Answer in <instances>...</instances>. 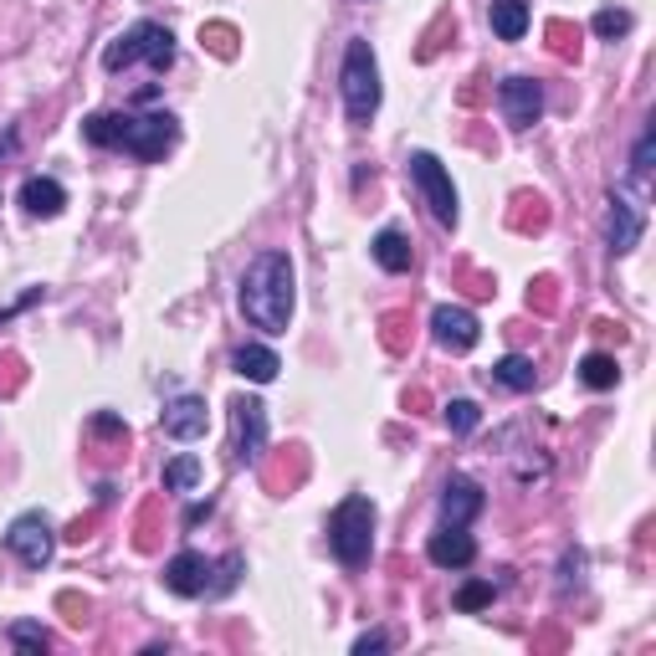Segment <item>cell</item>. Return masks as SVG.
Returning a JSON list of instances; mask_svg holds the SVG:
<instances>
[{"mask_svg": "<svg viewBox=\"0 0 656 656\" xmlns=\"http://www.w3.org/2000/svg\"><path fill=\"white\" fill-rule=\"evenodd\" d=\"M231 365H236V374H241V380H252V385H272L277 370H283V359H277L267 344H241Z\"/></svg>", "mask_w": 656, "mask_h": 656, "instance_id": "2e32d148", "label": "cell"}, {"mask_svg": "<svg viewBox=\"0 0 656 656\" xmlns=\"http://www.w3.org/2000/svg\"><path fill=\"white\" fill-rule=\"evenodd\" d=\"M231 452L241 467H257L267 452V405L262 401H231Z\"/></svg>", "mask_w": 656, "mask_h": 656, "instance_id": "52a82bcc", "label": "cell"}, {"mask_svg": "<svg viewBox=\"0 0 656 656\" xmlns=\"http://www.w3.org/2000/svg\"><path fill=\"white\" fill-rule=\"evenodd\" d=\"M477 421H482V410L472 401H452L446 405V426H452L456 437H467V431H477Z\"/></svg>", "mask_w": 656, "mask_h": 656, "instance_id": "d4e9b609", "label": "cell"}, {"mask_svg": "<svg viewBox=\"0 0 656 656\" xmlns=\"http://www.w3.org/2000/svg\"><path fill=\"white\" fill-rule=\"evenodd\" d=\"M338 93H344V114H349L354 123H370L374 108H380V62H374V47L365 36H354L349 47H344Z\"/></svg>", "mask_w": 656, "mask_h": 656, "instance_id": "3957f363", "label": "cell"}, {"mask_svg": "<svg viewBox=\"0 0 656 656\" xmlns=\"http://www.w3.org/2000/svg\"><path fill=\"white\" fill-rule=\"evenodd\" d=\"M5 549H11L26 570H41V564H51L57 534H51V523L41 518V513H21V518L5 528Z\"/></svg>", "mask_w": 656, "mask_h": 656, "instance_id": "ba28073f", "label": "cell"}, {"mask_svg": "<svg viewBox=\"0 0 656 656\" xmlns=\"http://www.w3.org/2000/svg\"><path fill=\"white\" fill-rule=\"evenodd\" d=\"M498 103H503V118L513 129H534L544 114V87L534 83V77H508V83L498 87Z\"/></svg>", "mask_w": 656, "mask_h": 656, "instance_id": "30bf717a", "label": "cell"}, {"mask_svg": "<svg viewBox=\"0 0 656 656\" xmlns=\"http://www.w3.org/2000/svg\"><path fill=\"white\" fill-rule=\"evenodd\" d=\"M390 636H380V631H370V636H359L354 641V656H370V652H385Z\"/></svg>", "mask_w": 656, "mask_h": 656, "instance_id": "83f0119b", "label": "cell"}, {"mask_svg": "<svg viewBox=\"0 0 656 656\" xmlns=\"http://www.w3.org/2000/svg\"><path fill=\"white\" fill-rule=\"evenodd\" d=\"M205 426H211L205 395H175V401L165 405V437L195 441V437H205Z\"/></svg>", "mask_w": 656, "mask_h": 656, "instance_id": "5bb4252c", "label": "cell"}, {"mask_svg": "<svg viewBox=\"0 0 656 656\" xmlns=\"http://www.w3.org/2000/svg\"><path fill=\"white\" fill-rule=\"evenodd\" d=\"M431 329H437L441 349H452V354L477 349V338H482V323H477V313H467V308H456V303H441L437 313H431Z\"/></svg>", "mask_w": 656, "mask_h": 656, "instance_id": "9c48e42d", "label": "cell"}, {"mask_svg": "<svg viewBox=\"0 0 656 656\" xmlns=\"http://www.w3.org/2000/svg\"><path fill=\"white\" fill-rule=\"evenodd\" d=\"M298 303V272L287 252H257L252 267L241 272V313L262 334H287Z\"/></svg>", "mask_w": 656, "mask_h": 656, "instance_id": "6da1fadb", "label": "cell"}, {"mask_svg": "<svg viewBox=\"0 0 656 656\" xmlns=\"http://www.w3.org/2000/svg\"><path fill=\"white\" fill-rule=\"evenodd\" d=\"M129 62H150L154 72H165L169 62H175V36H169V26H159V21H139V26H129L114 47L103 51V68L108 72L129 68Z\"/></svg>", "mask_w": 656, "mask_h": 656, "instance_id": "5b68a950", "label": "cell"}, {"mask_svg": "<svg viewBox=\"0 0 656 656\" xmlns=\"http://www.w3.org/2000/svg\"><path fill=\"white\" fill-rule=\"evenodd\" d=\"M492 380L508 390H534V380H539V370H534V359H523V354H503L498 365H492Z\"/></svg>", "mask_w": 656, "mask_h": 656, "instance_id": "ffe728a7", "label": "cell"}, {"mask_svg": "<svg viewBox=\"0 0 656 656\" xmlns=\"http://www.w3.org/2000/svg\"><path fill=\"white\" fill-rule=\"evenodd\" d=\"M329 549H334V559L344 564V570H359L365 559H370L374 549V503L370 498H344V503L334 508V518H329Z\"/></svg>", "mask_w": 656, "mask_h": 656, "instance_id": "277c9868", "label": "cell"}, {"mask_svg": "<svg viewBox=\"0 0 656 656\" xmlns=\"http://www.w3.org/2000/svg\"><path fill=\"white\" fill-rule=\"evenodd\" d=\"M21 205L32 211V216H41V220H51V216H62V205H68V190L57 186V180H26L21 186Z\"/></svg>", "mask_w": 656, "mask_h": 656, "instance_id": "e0dca14e", "label": "cell"}, {"mask_svg": "<svg viewBox=\"0 0 656 656\" xmlns=\"http://www.w3.org/2000/svg\"><path fill=\"white\" fill-rule=\"evenodd\" d=\"M11 646H21V652H47L51 636L36 621H16V625H11Z\"/></svg>", "mask_w": 656, "mask_h": 656, "instance_id": "cb8c5ba5", "label": "cell"}, {"mask_svg": "<svg viewBox=\"0 0 656 656\" xmlns=\"http://www.w3.org/2000/svg\"><path fill=\"white\" fill-rule=\"evenodd\" d=\"M492 32L503 36V41H523V32H528V0H498L492 5Z\"/></svg>", "mask_w": 656, "mask_h": 656, "instance_id": "d6986e66", "label": "cell"}, {"mask_svg": "<svg viewBox=\"0 0 656 656\" xmlns=\"http://www.w3.org/2000/svg\"><path fill=\"white\" fill-rule=\"evenodd\" d=\"M595 36H606V41H616V36L631 32V11H616V5H606V11H595Z\"/></svg>", "mask_w": 656, "mask_h": 656, "instance_id": "603a6c76", "label": "cell"}, {"mask_svg": "<svg viewBox=\"0 0 656 656\" xmlns=\"http://www.w3.org/2000/svg\"><path fill=\"white\" fill-rule=\"evenodd\" d=\"M87 144H103V150H123L154 165V159H165L175 150V139H180V123L175 114H93L83 123Z\"/></svg>", "mask_w": 656, "mask_h": 656, "instance_id": "7a4b0ae2", "label": "cell"}, {"mask_svg": "<svg viewBox=\"0 0 656 656\" xmlns=\"http://www.w3.org/2000/svg\"><path fill=\"white\" fill-rule=\"evenodd\" d=\"M580 380H585L589 390H610L616 380H621V365H616L610 354H585V365H580Z\"/></svg>", "mask_w": 656, "mask_h": 656, "instance_id": "44dd1931", "label": "cell"}, {"mask_svg": "<svg viewBox=\"0 0 656 656\" xmlns=\"http://www.w3.org/2000/svg\"><path fill=\"white\" fill-rule=\"evenodd\" d=\"M211 574H216V564H211V559L195 554V549H180V554L165 564V585L175 589V595L195 600V595H205V589H211Z\"/></svg>", "mask_w": 656, "mask_h": 656, "instance_id": "8fae6325", "label": "cell"}, {"mask_svg": "<svg viewBox=\"0 0 656 656\" xmlns=\"http://www.w3.org/2000/svg\"><path fill=\"white\" fill-rule=\"evenodd\" d=\"M492 606V585L488 580H467V585L456 589V610H482Z\"/></svg>", "mask_w": 656, "mask_h": 656, "instance_id": "4316f807", "label": "cell"}, {"mask_svg": "<svg viewBox=\"0 0 656 656\" xmlns=\"http://www.w3.org/2000/svg\"><path fill=\"white\" fill-rule=\"evenodd\" d=\"M426 559H431L437 570H467L472 559H477V544H472L467 523H446L441 534H431V544H426Z\"/></svg>", "mask_w": 656, "mask_h": 656, "instance_id": "4fadbf2b", "label": "cell"}, {"mask_svg": "<svg viewBox=\"0 0 656 656\" xmlns=\"http://www.w3.org/2000/svg\"><path fill=\"white\" fill-rule=\"evenodd\" d=\"M410 180H416V190L426 195V205H431V216L441 220V226H456V186H452V175L441 169L437 154H410Z\"/></svg>", "mask_w": 656, "mask_h": 656, "instance_id": "8992f818", "label": "cell"}, {"mask_svg": "<svg viewBox=\"0 0 656 656\" xmlns=\"http://www.w3.org/2000/svg\"><path fill=\"white\" fill-rule=\"evenodd\" d=\"M641 231H646V211H641L636 201H625V195H610V211H606V241L610 252L625 257L631 247L641 241Z\"/></svg>", "mask_w": 656, "mask_h": 656, "instance_id": "7c38bea8", "label": "cell"}, {"mask_svg": "<svg viewBox=\"0 0 656 656\" xmlns=\"http://www.w3.org/2000/svg\"><path fill=\"white\" fill-rule=\"evenodd\" d=\"M482 488L472 482V477H446V488H441V518L446 523H472L482 513Z\"/></svg>", "mask_w": 656, "mask_h": 656, "instance_id": "9a60e30c", "label": "cell"}, {"mask_svg": "<svg viewBox=\"0 0 656 656\" xmlns=\"http://www.w3.org/2000/svg\"><path fill=\"white\" fill-rule=\"evenodd\" d=\"M195 482H201V462H195V456H175V462L165 467V488L169 492H190Z\"/></svg>", "mask_w": 656, "mask_h": 656, "instance_id": "7402d4cb", "label": "cell"}, {"mask_svg": "<svg viewBox=\"0 0 656 656\" xmlns=\"http://www.w3.org/2000/svg\"><path fill=\"white\" fill-rule=\"evenodd\" d=\"M374 262L385 272H410V241L395 226H385V231L374 236Z\"/></svg>", "mask_w": 656, "mask_h": 656, "instance_id": "ac0fdd59", "label": "cell"}, {"mask_svg": "<svg viewBox=\"0 0 656 656\" xmlns=\"http://www.w3.org/2000/svg\"><path fill=\"white\" fill-rule=\"evenodd\" d=\"M652 129L641 134V144H636V154H631V180H636V190H646V180H652Z\"/></svg>", "mask_w": 656, "mask_h": 656, "instance_id": "484cf974", "label": "cell"}]
</instances>
